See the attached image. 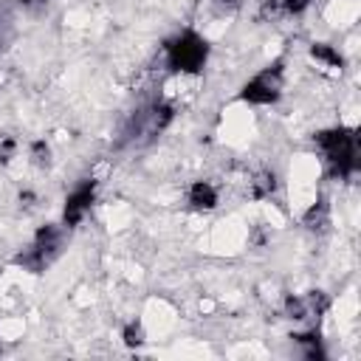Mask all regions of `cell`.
I'll return each instance as SVG.
<instances>
[{
    "label": "cell",
    "instance_id": "13",
    "mask_svg": "<svg viewBox=\"0 0 361 361\" xmlns=\"http://www.w3.org/2000/svg\"><path fill=\"white\" fill-rule=\"evenodd\" d=\"M285 316L293 319V322L310 319V310H307V305H305V296H288V299H285Z\"/></svg>",
    "mask_w": 361,
    "mask_h": 361
},
{
    "label": "cell",
    "instance_id": "12",
    "mask_svg": "<svg viewBox=\"0 0 361 361\" xmlns=\"http://www.w3.org/2000/svg\"><path fill=\"white\" fill-rule=\"evenodd\" d=\"M305 305H307V310H310V316H324L327 310H330V296L324 293V290H307L305 293Z\"/></svg>",
    "mask_w": 361,
    "mask_h": 361
},
{
    "label": "cell",
    "instance_id": "3",
    "mask_svg": "<svg viewBox=\"0 0 361 361\" xmlns=\"http://www.w3.org/2000/svg\"><path fill=\"white\" fill-rule=\"evenodd\" d=\"M62 254V228L59 226H42L31 243L28 251H23L14 262L28 268L31 274H42L56 257Z\"/></svg>",
    "mask_w": 361,
    "mask_h": 361
},
{
    "label": "cell",
    "instance_id": "16",
    "mask_svg": "<svg viewBox=\"0 0 361 361\" xmlns=\"http://www.w3.org/2000/svg\"><path fill=\"white\" fill-rule=\"evenodd\" d=\"M237 8V0H214V11L217 14H231Z\"/></svg>",
    "mask_w": 361,
    "mask_h": 361
},
{
    "label": "cell",
    "instance_id": "9",
    "mask_svg": "<svg viewBox=\"0 0 361 361\" xmlns=\"http://www.w3.org/2000/svg\"><path fill=\"white\" fill-rule=\"evenodd\" d=\"M299 347H305V355L310 358V361H322L324 358V347H322V336L316 333V330H307V333H296V336H290Z\"/></svg>",
    "mask_w": 361,
    "mask_h": 361
},
{
    "label": "cell",
    "instance_id": "2",
    "mask_svg": "<svg viewBox=\"0 0 361 361\" xmlns=\"http://www.w3.org/2000/svg\"><path fill=\"white\" fill-rule=\"evenodd\" d=\"M166 68L172 73H197L209 59V42L197 31H180L166 42Z\"/></svg>",
    "mask_w": 361,
    "mask_h": 361
},
{
    "label": "cell",
    "instance_id": "7",
    "mask_svg": "<svg viewBox=\"0 0 361 361\" xmlns=\"http://www.w3.org/2000/svg\"><path fill=\"white\" fill-rule=\"evenodd\" d=\"M274 189H276V175H274L271 169H262V172H257V175L248 180V195H251L254 200L271 197Z\"/></svg>",
    "mask_w": 361,
    "mask_h": 361
},
{
    "label": "cell",
    "instance_id": "1",
    "mask_svg": "<svg viewBox=\"0 0 361 361\" xmlns=\"http://www.w3.org/2000/svg\"><path fill=\"white\" fill-rule=\"evenodd\" d=\"M316 147L336 178H353L358 172V135L353 127H330L316 133Z\"/></svg>",
    "mask_w": 361,
    "mask_h": 361
},
{
    "label": "cell",
    "instance_id": "15",
    "mask_svg": "<svg viewBox=\"0 0 361 361\" xmlns=\"http://www.w3.org/2000/svg\"><path fill=\"white\" fill-rule=\"evenodd\" d=\"M17 152V141L14 135H0V164H8Z\"/></svg>",
    "mask_w": 361,
    "mask_h": 361
},
{
    "label": "cell",
    "instance_id": "14",
    "mask_svg": "<svg viewBox=\"0 0 361 361\" xmlns=\"http://www.w3.org/2000/svg\"><path fill=\"white\" fill-rule=\"evenodd\" d=\"M121 338H124L127 347H141V344H144V327H141L138 322H130V324H124Z\"/></svg>",
    "mask_w": 361,
    "mask_h": 361
},
{
    "label": "cell",
    "instance_id": "6",
    "mask_svg": "<svg viewBox=\"0 0 361 361\" xmlns=\"http://www.w3.org/2000/svg\"><path fill=\"white\" fill-rule=\"evenodd\" d=\"M186 200H189V206L195 212H212L220 203V195L209 180H195L189 186V192H186Z\"/></svg>",
    "mask_w": 361,
    "mask_h": 361
},
{
    "label": "cell",
    "instance_id": "5",
    "mask_svg": "<svg viewBox=\"0 0 361 361\" xmlns=\"http://www.w3.org/2000/svg\"><path fill=\"white\" fill-rule=\"evenodd\" d=\"M96 178H85L68 197H65V209H62V223L65 226H79L85 220V214L90 212L93 200H96Z\"/></svg>",
    "mask_w": 361,
    "mask_h": 361
},
{
    "label": "cell",
    "instance_id": "4",
    "mask_svg": "<svg viewBox=\"0 0 361 361\" xmlns=\"http://www.w3.org/2000/svg\"><path fill=\"white\" fill-rule=\"evenodd\" d=\"M282 87H285V65L282 62H274V65H265L259 73H254L243 90H240V99L248 102V104H274L279 96H282Z\"/></svg>",
    "mask_w": 361,
    "mask_h": 361
},
{
    "label": "cell",
    "instance_id": "11",
    "mask_svg": "<svg viewBox=\"0 0 361 361\" xmlns=\"http://www.w3.org/2000/svg\"><path fill=\"white\" fill-rule=\"evenodd\" d=\"M28 155H31V164H34L37 169H48V166H51V147H48V141H42V138L31 141Z\"/></svg>",
    "mask_w": 361,
    "mask_h": 361
},
{
    "label": "cell",
    "instance_id": "10",
    "mask_svg": "<svg viewBox=\"0 0 361 361\" xmlns=\"http://www.w3.org/2000/svg\"><path fill=\"white\" fill-rule=\"evenodd\" d=\"M302 223L307 226V228H324L327 223H330V209H327V203L324 200H319V203H313L307 212H305V217H302Z\"/></svg>",
    "mask_w": 361,
    "mask_h": 361
},
{
    "label": "cell",
    "instance_id": "8",
    "mask_svg": "<svg viewBox=\"0 0 361 361\" xmlns=\"http://www.w3.org/2000/svg\"><path fill=\"white\" fill-rule=\"evenodd\" d=\"M310 59H316V62H322L327 68H338V71L344 68V56L330 42H313L310 45Z\"/></svg>",
    "mask_w": 361,
    "mask_h": 361
},
{
    "label": "cell",
    "instance_id": "17",
    "mask_svg": "<svg viewBox=\"0 0 361 361\" xmlns=\"http://www.w3.org/2000/svg\"><path fill=\"white\" fill-rule=\"evenodd\" d=\"M20 3H23L25 8H42V6H45L48 0H20Z\"/></svg>",
    "mask_w": 361,
    "mask_h": 361
},
{
    "label": "cell",
    "instance_id": "18",
    "mask_svg": "<svg viewBox=\"0 0 361 361\" xmlns=\"http://www.w3.org/2000/svg\"><path fill=\"white\" fill-rule=\"evenodd\" d=\"M20 203L31 206V203H34V192H28V189H25V192H20Z\"/></svg>",
    "mask_w": 361,
    "mask_h": 361
}]
</instances>
